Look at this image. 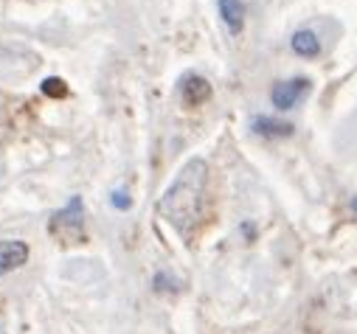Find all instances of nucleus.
I'll return each mask as SVG.
<instances>
[{"mask_svg":"<svg viewBox=\"0 0 357 334\" xmlns=\"http://www.w3.org/2000/svg\"><path fill=\"white\" fill-rule=\"evenodd\" d=\"M290 48H293L298 56H318V54H321V40H318V34H315V31L301 29V31H296V34H293Z\"/></svg>","mask_w":357,"mask_h":334,"instance_id":"8","label":"nucleus"},{"mask_svg":"<svg viewBox=\"0 0 357 334\" xmlns=\"http://www.w3.org/2000/svg\"><path fill=\"white\" fill-rule=\"evenodd\" d=\"M113 205H116L119 211H127V208H130V194H127V191H121V189H119V191H113Z\"/></svg>","mask_w":357,"mask_h":334,"instance_id":"10","label":"nucleus"},{"mask_svg":"<svg viewBox=\"0 0 357 334\" xmlns=\"http://www.w3.org/2000/svg\"><path fill=\"white\" fill-rule=\"evenodd\" d=\"M82 228H84V202L82 197H70L68 205L51 216V233L70 244L82 236Z\"/></svg>","mask_w":357,"mask_h":334,"instance_id":"2","label":"nucleus"},{"mask_svg":"<svg viewBox=\"0 0 357 334\" xmlns=\"http://www.w3.org/2000/svg\"><path fill=\"white\" fill-rule=\"evenodd\" d=\"M206 186H208V163L203 157H192L177 172L174 183L163 191L158 211L177 233L189 236L200 225L206 208Z\"/></svg>","mask_w":357,"mask_h":334,"instance_id":"1","label":"nucleus"},{"mask_svg":"<svg viewBox=\"0 0 357 334\" xmlns=\"http://www.w3.org/2000/svg\"><path fill=\"white\" fill-rule=\"evenodd\" d=\"M217 9H220L222 23L228 26V31L239 34L242 23H245V3L242 0H217Z\"/></svg>","mask_w":357,"mask_h":334,"instance_id":"6","label":"nucleus"},{"mask_svg":"<svg viewBox=\"0 0 357 334\" xmlns=\"http://www.w3.org/2000/svg\"><path fill=\"white\" fill-rule=\"evenodd\" d=\"M40 90H43L45 96H51V99H62V96H68V85H65V79H59V76H48V79H43Z\"/></svg>","mask_w":357,"mask_h":334,"instance_id":"9","label":"nucleus"},{"mask_svg":"<svg viewBox=\"0 0 357 334\" xmlns=\"http://www.w3.org/2000/svg\"><path fill=\"white\" fill-rule=\"evenodd\" d=\"M29 262V244L20 239H3L0 241V276H9L20 270Z\"/></svg>","mask_w":357,"mask_h":334,"instance_id":"4","label":"nucleus"},{"mask_svg":"<svg viewBox=\"0 0 357 334\" xmlns=\"http://www.w3.org/2000/svg\"><path fill=\"white\" fill-rule=\"evenodd\" d=\"M351 211H354V214H357V197H354V200H351Z\"/></svg>","mask_w":357,"mask_h":334,"instance_id":"11","label":"nucleus"},{"mask_svg":"<svg viewBox=\"0 0 357 334\" xmlns=\"http://www.w3.org/2000/svg\"><path fill=\"white\" fill-rule=\"evenodd\" d=\"M307 93H310V79L296 76V79L276 81L273 90H271V102H273L276 110H293Z\"/></svg>","mask_w":357,"mask_h":334,"instance_id":"3","label":"nucleus"},{"mask_svg":"<svg viewBox=\"0 0 357 334\" xmlns=\"http://www.w3.org/2000/svg\"><path fill=\"white\" fill-rule=\"evenodd\" d=\"M250 129L261 138H284V135H293V124H284V121H273L267 116H256Z\"/></svg>","mask_w":357,"mask_h":334,"instance_id":"7","label":"nucleus"},{"mask_svg":"<svg viewBox=\"0 0 357 334\" xmlns=\"http://www.w3.org/2000/svg\"><path fill=\"white\" fill-rule=\"evenodd\" d=\"M181 96H183V102H186L189 107L203 104V102L211 96V85H208V79H203V76H197V73L183 76V79H181Z\"/></svg>","mask_w":357,"mask_h":334,"instance_id":"5","label":"nucleus"}]
</instances>
